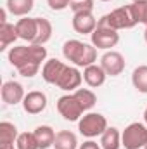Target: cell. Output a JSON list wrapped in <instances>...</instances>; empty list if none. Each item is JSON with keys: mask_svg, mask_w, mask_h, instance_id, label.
<instances>
[{"mask_svg": "<svg viewBox=\"0 0 147 149\" xmlns=\"http://www.w3.org/2000/svg\"><path fill=\"white\" fill-rule=\"evenodd\" d=\"M78 149H102V148H101V144H97L95 141L88 139V141H85L83 144H80V148Z\"/></svg>", "mask_w": 147, "mask_h": 149, "instance_id": "f1b7e54d", "label": "cell"}, {"mask_svg": "<svg viewBox=\"0 0 147 149\" xmlns=\"http://www.w3.org/2000/svg\"><path fill=\"white\" fill-rule=\"evenodd\" d=\"M7 59L19 71L21 76L33 78L40 71L42 63L47 61V49L43 45H35V43L12 47L7 54Z\"/></svg>", "mask_w": 147, "mask_h": 149, "instance_id": "6da1fadb", "label": "cell"}, {"mask_svg": "<svg viewBox=\"0 0 147 149\" xmlns=\"http://www.w3.org/2000/svg\"><path fill=\"white\" fill-rule=\"evenodd\" d=\"M78 130L83 137L87 139H94V137H101L106 130H107V120L104 114L101 113H87L80 118L78 121Z\"/></svg>", "mask_w": 147, "mask_h": 149, "instance_id": "277c9868", "label": "cell"}, {"mask_svg": "<svg viewBox=\"0 0 147 149\" xmlns=\"http://www.w3.org/2000/svg\"><path fill=\"white\" fill-rule=\"evenodd\" d=\"M73 30L80 35H92L97 28V19L94 12H76L73 14Z\"/></svg>", "mask_w": 147, "mask_h": 149, "instance_id": "7c38bea8", "label": "cell"}, {"mask_svg": "<svg viewBox=\"0 0 147 149\" xmlns=\"http://www.w3.org/2000/svg\"><path fill=\"white\" fill-rule=\"evenodd\" d=\"M62 56L66 61L73 63L76 68H87L95 64L97 61V49L92 43H85L80 40H68L62 45Z\"/></svg>", "mask_w": 147, "mask_h": 149, "instance_id": "7a4b0ae2", "label": "cell"}, {"mask_svg": "<svg viewBox=\"0 0 147 149\" xmlns=\"http://www.w3.org/2000/svg\"><path fill=\"white\" fill-rule=\"evenodd\" d=\"M0 23H7V7L0 10Z\"/></svg>", "mask_w": 147, "mask_h": 149, "instance_id": "f546056e", "label": "cell"}, {"mask_svg": "<svg viewBox=\"0 0 147 149\" xmlns=\"http://www.w3.org/2000/svg\"><path fill=\"white\" fill-rule=\"evenodd\" d=\"M74 97H76L78 102L81 104L83 111H90V109L97 104V95H95L90 88H76V90H74Z\"/></svg>", "mask_w": 147, "mask_h": 149, "instance_id": "7402d4cb", "label": "cell"}, {"mask_svg": "<svg viewBox=\"0 0 147 149\" xmlns=\"http://www.w3.org/2000/svg\"><path fill=\"white\" fill-rule=\"evenodd\" d=\"M102 149H119L121 148V134L116 127H107V130L101 135Z\"/></svg>", "mask_w": 147, "mask_h": 149, "instance_id": "ffe728a7", "label": "cell"}, {"mask_svg": "<svg viewBox=\"0 0 147 149\" xmlns=\"http://www.w3.org/2000/svg\"><path fill=\"white\" fill-rule=\"evenodd\" d=\"M144 149H147V144H146V146H144Z\"/></svg>", "mask_w": 147, "mask_h": 149, "instance_id": "e575fe53", "label": "cell"}, {"mask_svg": "<svg viewBox=\"0 0 147 149\" xmlns=\"http://www.w3.org/2000/svg\"><path fill=\"white\" fill-rule=\"evenodd\" d=\"M35 137H37L38 148L40 149H49L50 146H54V141H55V132L52 127L49 125H40L35 128Z\"/></svg>", "mask_w": 147, "mask_h": 149, "instance_id": "ac0fdd59", "label": "cell"}, {"mask_svg": "<svg viewBox=\"0 0 147 149\" xmlns=\"http://www.w3.org/2000/svg\"><path fill=\"white\" fill-rule=\"evenodd\" d=\"M71 2L73 0H47V3L52 10H64L71 5Z\"/></svg>", "mask_w": 147, "mask_h": 149, "instance_id": "83f0119b", "label": "cell"}, {"mask_svg": "<svg viewBox=\"0 0 147 149\" xmlns=\"http://www.w3.org/2000/svg\"><path fill=\"white\" fill-rule=\"evenodd\" d=\"M144 123L147 125V108H146V111H144Z\"/></svg>", "mask_w": 147, "mask_h": 149, "instance_id": "4dcf8cb0", "label": "cell"}, {"mask_svg": "<svg viewBox=\"0 0 147 149\" xmlns=\"http://www.w3.org/2000/svg\"><path fill=\"white\" fill-rule=\"evenodd\" d=\"M16 149H40L35 134L33 132H23V134H19V137L16 141Z\"/></svg>", "mask_w": 147, "mask_h": 149, "instance_id": "d4e9b609", "label": "cell"}, {"mask_svg": "<svg viewBox=\"0 0 147 149\" xmlns=\"http://www.w3.org/2000/svg\"><path fill=\"white\" fill-rule=\"evenodd\" d=\"M66 64L59 59H47L43 63V68H42V78L49 83V85H55L61 73L64 71Z\"/></svg>", "mask_w": 147, "mask_h": 149, "instance_id": "9a60e30c", "label": "cell"}, {"mask_svg": "<svg viewBox=\"0 0 147 149\" xmlns=\"http://www.w3.org/2000/svg\"><path fill=\"white\" fill-rule=\"evenodd\" d=\"M55 106H57L59 114L64 120H68V121H80V118L85 113L83 108H81V104L78 102V99L74 97V94H68V95L59 97Z\"/></svg>", "mask_w": 147, "mask_h": 149, "instance_id": "52a82bcc", "label": "cell"}, {"mask_svg": "<svg viewBox=\"0 0 147 149\" xmlns=\"http://www.w3.org/2000/svg\"><path fill=\"white\" fill-rule=\"evenodd\" d=\"M107 74L102 70L101 64H90L87 68H83V81L90 87V88H99L106 83Z\"/></svg>", "mask_w": 147, "mask_h": 149, "instance_id": "5bb4252c", "label": "cell"}, {"mask_svg": "<svg viewBox=\"0 0 147 149\" xmlns=\"http://www.w3.org/2000/svg\"><path fill=\"white\" fill-rule=\"evenodd\" d=\"M33 5H35V0H7L5 2L7 10L17 17H26L33 10Z\"/></svg>", "mask_w": 147, "mask_h": 149, "instance_id": "e0dca14e", "label": "cell"}, {"mask_svg": "<svg viewBox=\"0 0 147 149\" xmlns=\"http://www.w3.org/2000/svg\"><path fill=\"white\" fill-rule=\"evenodd\" d=\"M78 139L71 130H59L55 134L54 149H78Z\"/></svg>", "mask_w": 147, "mask_h": 149, "instance_id": "d6986e66", "label": "cell"}, {"mask_svg": "<svg viewBox=\"0 0 147 149\" xmlns=\"http://www.w3.org/2000/svg\"><path fill=\"white\" fill-rule=\"evenodd\" d=\"M101 2H111V0H101Z\"/></svg>", "mask_w": 147, "mask_h": 149, "instance_id": "836d02e7", "label": "cell"}, {"mask_svg": "<svg viewBox=\"0 0 147 149\" xmlns=\"http://www.w3.org/2000/svg\"><path fill=\"white\" fill-rule=\"evenodd\" d=\"M97 24H101V26H109L112 30L119 31V30H130V28H133V26L137 24V21H135V17H133V14H132L130 5H123V7H118V9L111 10L109 14L102 16V17L97 21Z\"/></svg>", "mask_w": 147, "mask_h": 149, "instance_id": "3957f363", "label": "cell"}, {"mask_svg": "<svg viewBox=\"0 0 147 149\" xmlns=\"http://www.w3.org/2000/svg\"><path fill=\"white\" fill-rule=\"evenodd\" d=\"M19 137L17 127L10 121H2L0 123V149L12 148Z\"/></svg>", "mask_w": 147, "mask_h": 149, "instance_id": "2e32d148", "label": "cell"}, {"mask_svg": "<svg viewBox=\"0 0 147 149\" xmlns=\"http://www.w3.org/2000/svg\"><path fill=\"white\" fill-rule=\"evenodd\" d=\"M16 31H17V37L28 43H35V38L38 33V23L37 17H21L17 23H16Z\"/></svg>", "mask_w": 147, "mask_h": 149, "instance_id": "4fadbf2b", "label": "cell"}, {"mask_svg": "<svg viewBox=\"0 0 147 149\" xmlns=\"http://www.w3.org/2000/svg\"><path fill=\"white\" fill-rule=\"evenodd\" d=\"M0 95H2V101L9 106H16L19 102H23L24 99V87L19 83V81H14V80H9V81H3L2 85V90H0Z\"/></svg>", "mask_w": 147, "mask_h": 149, "instance_id": "30bf717a", "label": "cell"}, {"mask_svg": "<svg viewBox=\"0 0 147 149\" xmlns=\"http://www.w3.org/2000/svg\"><path fill=\"white\" fill-rule=\"evenodd\" d=\"M132 2H147V0H132Z\"/></svg>", "mask_w": 147, "mask_h": 149, "instance_id": "d6a6232c", "label": "cell"}, {"mask_svg": "<svg viewBox=\"0 0 147 149\" xmlns=\"http://www.w3.org/2000/svg\"><path fill=\"white\" fill-rule=\"evenodd\" d=\"M132 83L133 87L140 92V94H147V64L137 66L132 73Z\"/></svg>", "mask_w": 147, "mask_h": 149, "instance_id": "cb8c5ba5", "label": "cell"}, {"mask_svg": "<svg viewBox=\"0 0 147 149\" xmlns=\"http://www.w3.org/2000/svg\"><path fill=\"white\" fill-rule=\"evenodd\" d=\"M38 23V33L35 38V45H45L52 37V23L45 17H37Z\"/></svg>", "mask_w": 147, "mask_h": 149, "instance_id": "603a6c76", "label": "cell"}, {"mask_svg": "<svg viewBox=\"0 0 147 149\" xmlns=\"http://www.w3.org/2000/svg\"><path fill=\"white\" fill-rule=\"evenodd\" d=\"M92 40V45L95 49H101V50H111L112 47L118 45L119 42V33L116 30H112L109 26H101L97 24V28L94 30V33L90 35Z\"/></svg>", "mask_w": 147, "mask_h": 149, "instance_id": "8992f818", "label": "cell"}, {"mask_svg": "<svg viewBox=\"0 0 147 149\" xmlns=\"http://www.w3.org/2000/svg\"><path fill=\"white\" fill-rule=\"evenodd\" d=\"M69 9L73 10V14H76V12H92L94 10V0H73Z\"/></svg>", "mask_w": 147, "mask_h": 149, "instance_id": "4316f807", "label": "cell"}, {"mask_svg": "<svg viewBox=\"0 0 147 149\" xmlns=\"http://www.w3.org/2000/svg\"><path fill=\"white\" fill-rule=\"evenodd\" d=\"M17 38L19 37H17V31H16V24L0 23V50H5Z\"/></svg>", "mask_w": 147, "mask_h": 149, "instance_id": "44dd1931", "label": "cell"}, {"mask_svg": "<svg viewBox=\"0 0 147 149\" xmlns=\"http://www.w3.org/2000/svg\"><path fill=\"white\" fill-rule=\"evenodd\" d=\"M130 9H132V14L137 21V24L147 26V2H132Z\"/></svg>", "mask_w": 147, "mask_h": 149, "instance_id": "484cf974", "label": "cell"}, {"mask_svg": "<svg viewBox=\"0 0 147 149\" xmlns=\"http://www.w3.org/2000/svg\"><path fill=\"white\" fill-rule=\"evenodd\" d=\"M81 81H83V73H80V70H78L76 66H68V64H66V68H64V71L61 73L57 83H55V87L61 88V90L71 92V90L80 88Z\"/></svg>", "mask_w": 147, "mask_h": 149, "instance_id": "9c48e42d", "label": "cell"}, {"mask_svg": "<svg viewBox=\"0 0 147 149\" xmlns=\"http://www.w3.org/2000/svg\"><path fill=\"white\" fill-rule=\"evenodd\" d=\"M101 66L102 70L106 71L107 76H118L125 71V66H126V61L123 57L121 52L118 50H107L102 57H101Z\"/></svg>", "mask_w": 147, "mask_h": 149, "instance_id": "ba28073f", "label": "cell"}, {"mask_svg": "<svg viewBox=\"0 0 147 149\" xmlns=\"http://www.w3.org/2000/svg\"><path fill=\"white\" fill-rule=\"evenodd\" d=\"M144 40H146V43H147V26H146V31H144Z\"/></svg>", "mask_w": 147, "mask_h": 149, "instance_id": "1f68e13d", "label": "cell"}, {"mask_svg": "<svg viewBox=\"0 0 147 149\" xmlns=\"http://www.w3.org/2000/svg\"><path fill=\"white\" fill-rule=\"evenodd\" d=\"M147 144V125L133 121L121 132V146L125 149H142Z\"/></svg>", "mask_w": 147, "mask_h": 149, "instance_id": "5b68a950", "label": "cell"}, {"mask_svg": "<svg viewBox=\"0 0 147 149\" xmlns=\"http://www.w3.org/2000/svg\"><path fill=\"white\" fill-rule=\"evenodd\" d=\"M23 109L28 114H40L47 108V95L40 90H31L23 99Z\"/></svg>", "mask_w": 147, "mask_h": 149, "instance_id": "8fae6325", "label": "cell"}]
</instances>
